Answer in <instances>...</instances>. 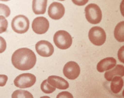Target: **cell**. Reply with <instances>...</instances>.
<instances>
[{
  "instance_id": "10",
  "label": "cell",
  "mask_w": 124,
  "mask_h": 98,
  "mask_svg": "<svg viewBox=\"0 0 124 98\" xmlns=\"http://www.w3.org/2000/svg\"><path fill=\"white\" fill-rule=\"evenodd\" d=\"M64 14L65 7L60 2H53L48 8V15L53 20H59L62 18Z\"/></svg>"
},
{
  "instance_id": "20",
  "label": "cell",
  "mask_w": 124,
  "mask_h": 98,
  "mask_svg": "<svg viewBox=\"0 0 124 98\" xmlns=\"http://www.w3.org/2000/svg\"><path fill=\"white\" fill-rule=\"evenodd\" d=\"M11 11L8 6H7L6 5L1 4L0 3V15H4L5 17L8 18L10 15Z\"/></svg>"
},
{
  "instance_id": "26",
  "label": "cell",
  "mask_w": 124,
  "mask_h": 98,
  "mask_svg": "<svg viewBox=\"0 0 124 98\" xmlns=\"http://www.w3.org/2000/svg\"><path fill=\"white\" fill-rule=\"evenodd\" d=\"M0 1H3V2H8V1H10V0H0Z\"/></svg>"
},
{
  "instance_id": "8",
  "label": "cell",
  "mask_w": 124,
  "mask_h": 98,
  "mask_svg": "<svg viewBox=\"0 0 124 98\" xmlns=\"http://www.w3.org/2000/svg\"><path fill=\"white\" fill-rule=\"evenodd\" d=\"M35 49L37 54L44 57H50L54 52L53 46L49 41L46 40L38 41L35 45Z\"/></svg>"
},
{
  "instance_id": "15",
  "label": "cell",
  "mask_w": 124,
  "mask_h": 98,
  "mask_svg": "<svg viewBox=\"0 0 124 98\" xmlns=\"http://www.w3.org/2000/svg\"><path fill=\"white\" fill-rule=\"evenodd\" d=\"M123 87V80L121 76H115L111 79L110 90L114 94H118Z\"/></svg>"
},
{
  "instance_id": "7",
  "label": "cell",
  "mask_w": 124,
  "mask_h": 98,
  "mask_svg": "<svg viewBox=\"0 0 124 98\" xmlns=\"http://www.w3.org/2000/svg\"><path fill=\"white\" fill-rule=\"evenodd\" d=\"M81 72V69L77 62L74 61L68 62L64 65L63 74L68 79L75 80L76 79Z\"/></svg>"
},
{
  "instance_id": "22",
  "label": "cell",
  "mask_w": 124,
  "mask_h": 98,
  "mask_svg": "<svg viewBox=\"0 0 124 98\" xmlns=\"http://www.w3.org/2000/svg\"><path fill=\"white\" fill-rule=\"evenodd\" d=\"M8 77L5 75H0V87H3L6 84Z\"/></svg>"
},
{
  "instance_id": "28",
  "label": "cell",
  "mask_w": 124,
  "mask_h": 98,
  "mask_svg": "<svg viewBox=\"0 0 124 98\" xmlns=\"http://www.w3.org/2000/svg\"><path fill=\"white\" fill-rule=\"evenodd\" d=\"M59 1H66V0H59Z\"/></svg>"
},
{
  "instance_id": "25",
  "label": "cell",
  "mask_w": 124,
  "mask_h": 98,
  "mask_svg": "<svg viewBox=\"0 0 124 98\" xmlns=\"http://www.w3.org/2000/svg\"><path fill=\"white\" fill-rule=\"evenodd\" d=\"M123 50H124V46H123L120 49L119 52H118V58H119L120 61L122 62L123 63L124 62V59H123Z\"/></svg>"
},
{
  "instance_id": "19",
  "label": "cell",
  "mask_w": 124,
  "mask_h": 98,
  "mask_svg": "<svg viewBox=\"0 0 124 98\" xmlns=\"http://www.w3.org/2000/svg\"><path fill=\"white\" fill-rule=\"evenodd\" d=\"M8 28V21L5 16L0 15V34L5 32Z\"/></svg>"
},
{
  "instance_id": "9",
  "label": "cell",
  "mask_w": 124,
  "mask_h": 98,
  "mask_svg": "<svg viewBox=\"0 0 124 98\" xmlns=\"http://www.w3.org/2000/svg\"><path fill=\"white\" fill-rule=\"evenodd\" d=\"M50 28V23L44 17H37L32 22V29L37 34H44Z\"/></svg>"
},
{
  "instance_id": "21",
  "label": "cell",
  "mask_w": 124,
  "mask_h": 98,
  "mask_svg": "<svg viewBox=\"0 0 124 98\" xmlns=\"http://www.w3.org/2000/svg\"><path fill=\"white\" fill-rule=\"evenodd\" d=\"M6 41H5L3 37H0V53L5 52V50H6Z\"/></svg>"
},
{
  "instance_id": "13",
  "label": "cell",
  "mask_w": 124,
  "mask_h": 98,
  "mask_svg": "<svg viewBox=\"0 0 124 98\" xmlns=\"http://www.w3.org/2000/svg\"><path fill=\"white\" fill-rule=\"evenodd\" d=\"M47 0H33L32 9L36 15H44L46 12Z\"/></svg>"
},
{
  "instance_id": "24",
  "label": "cell",
  "mask_w": 124,
  "mask_h": 98,
  "mask_svg": "<svg viewBox=\"0 0 124 98\" xmlns=\"http://www.w3.org/2000/svg\"><path fill=\"white\" fill-rule=\"evenodd\" d=\"M72 1L75 5H78V6H82V5H86V3H88L89 0H72Z\"/></svg>"
},
{
  "instance_id": "18",
  "label": "cell",
  "mask_w": 124,
  "mask_h": 98,
  "mask_svg": "<svg viewBox=\"0 0 124 98\" xmlns=\"http://www.w3.org/2000/svg\"><path fill=\"white\" fill-rule=\"evenodd\" d=\"M12 97L13 98H18V97H28L32 98L33 95H32L29 91L24 90H17L14 91V93L12 95Z\"/></svg>"
},
{
  "instance_id": "27",
  "label": "cell",
  "mask_w": 124,
  "mask_h": 98,
  "mask_svg": "<svg viewBox=\"0 0 124 98\" xmlns=\"http://www.w3.org/2000/svg\"><path fill=\"white\" fill-rule=\"evenodd\" d=\"M42 98H48V97H42Z\"/></svg>"
},
{
  "instance_id": "12",
  "label": "cell",
  "mask_w": 124,
  "mask_h": 98,
  "mask_svg": "<svg viewBox=\"0 0 124 98\" xmlns=\"http://www.w3.org/2000/svg\"><path fill=\"white\" fill-rule=\"evenodd\" d=\"M116 65V60L114 57H107L101 60L97 65V70L99 72H104L114 68Z\"/></svg>"
},
{
  "instance_id": "14",
  "label": "cell",
  "mask_w": 124,
  "mask_h": 98,
  "mask_svg": "<svg viewBox=\"0 0 124 98\" xmlns=\"http://www.w3.org/2000/svg\"><path fill=\"white\" fill-rule=\"evenodd\" d=\"M124 73H123V65H116L115 66L107 71V72L104 74V77L105 79H107V81H110L111 79L115 77V76H123Z\"/></svg>"
},
{
  "instance_id": "17",
  "label": "cell",
  "mask_w": 124,
  "mask_h": 98,
  "mask_svg": "<svg viewBox=\"0 0 124 98\" xmlns=\"http://www.w3.org/2000/svg\"><path fill=\"white\" fill-rule=\"evenodd\" d=\"M40 89L43 92H44L46 94H51L53 91H55L56 88L48 83L47 80H44L40 85Z\"/></svg>"
},
{
  "instance_id": "23",
  "label": "cell",
  "mask_w": 124,
  "mask_h": 98,
  "mask_svg": "<svg viewBox=\"0 0 124 98\" xmlns=\"http://www.w3.org/2000/svg\"><path fill=\"white\" fill-rule=\"evenodd\" d=\"M56 97L57 98H60V97H69V98H72L73 96H72V94L69 93V92H67V91H63V92H61V93L59 94Z\"/></svg>"
},
{
  "instance_id": "11",
  "label": "cell",
  "mask_w": 124,
  "mask_h": 98,
  "mask_svg": "<svg viewBox=\"0 0 124 98\" xmlns=\"http://www.w3.org/2000/svg\"><path fill=\"white\" fill-rule=\"evenodd\" d=\"M46 80L48 83L50 84L54 88L60 90H66L69 87V84L68 81L62 77H60V76L51 75L50 77H48Z\"/></svg>"
},
{
  "instance_id": "6",
  "label": "cell",
  "mask_w": 124,
  "mask_h": 98,
  "mask_svg": "<svg viewBox=\"0 0 124 98\" xmlns=\"http://www.w3.org/2000/svg\"><path fill=\"white\" fill-rule=\"evenodd\" d=\"M36 82V76L31 73L19 75L14 80L15 85L19 88H28L33 86Z\"/></svg>"
},
{
  "instance_id": "1",
  "label": "cell",
  "mask_w": 124,
  "mask_h": 98,
  "mask_svg": "<svg viewBox=\"0 0 124 98\" xmlns=\"http://www.w3.org/2000/svg\"><path fill=\"white\" fill-rule=\"evenodd\" d=\"M37 61L34 53L28 48H21L14 52L12 56L13 66L21 71L30 70L33 68Z\"/></svg>"
},
{
  "instance_id": "4",
  "label": "cell",
  "mask_w": 124,
  "mask_h": 98,
  "mask_svg": "<svg viewBox=\"0 0 124 98\" xmlns=\"http://www.w3.org/2000/svg\"><path fill=\"white\" fill-rule=\"evenodd\" d=\"M89 40L95 46H102L105 43L107 36L106 33L101 27L94 26L88 32Z\"/></svg>"
},
{
  "instance_id": "16",
  "label": "cell",
  "mask_w": 124,
  "mask_h": 98,
  "mask_svg": "<svg viewBox=\"0 0 124 98\" xmlns=\"http://www.w3.org/2000/svg\"><path fill=\"white\" fill-rule=\"evenodd\" d=\"M124 21H121L116 24L114 30V37L115 39L120 43L124 42Z\"/></svg>"
},
{
  "instance_id": "2",
  "label": "cell",
  "mask_w": 124,
  "mask_h": 98,
  "mask_svg": "<svg viewBox=\"0 0 124 98\" xmlns=\"http://www.w3.org/2000/svg\"><path fill=\"white\" fill-rule=\"evenodd\" d=\"M85 18L90 24H98L102 19V12L98 5L91 3L85 8Z\"/></svg>"
},
{
  "instance_id": "5",
  "label": "cell",
  "mask_w": 124,
  "mask_h": 98,
  "mask_svg": "<svg viewBox=\"0 0 124 98\" xmlns=\"http://www.w3.org/2000/svg\"><path fill=\"white\" fill-rule=\"evenodd\" d=\"M29 27V19L25 15H17L12 21V28L15 33H18V34H24L28 30Z\"/></svg>"
},
{
  "instance_id": "3",
  "label": "cell",
  "mask_w": 124,
  "mask_h": 98,
  "mask_svg": "<svg viewBox=\"0 0 124 98\" xmlns=\"http://www.w3.org/2000/svg\"><path fill=\"white\" fill-rule=\"evenodd\" d=\"M55 45L60 50H67L72 46V37L66 30H58L53 37Z\"/></svg>"
}]
</instances>
